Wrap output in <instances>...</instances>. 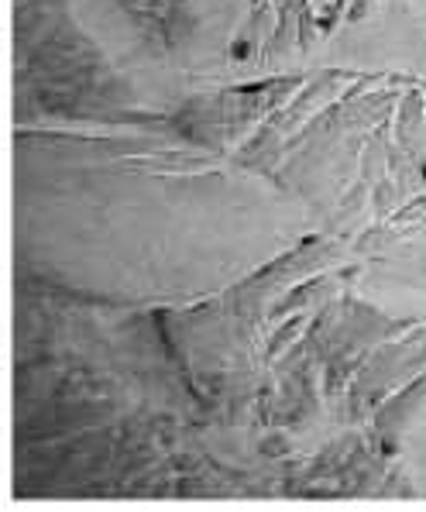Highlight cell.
I'll list each match as a JSON object with an SVG mask.
<instances>
[{
    "label": "cell",
    "mask_w": 426,
    "mask_h": 512,
    "mask_svg": "<svg viewBox=\"0 0 426 512\" xmlns=\"http://www.w3.org/2000/svg\"><path fill=\"white\" fill-rule=\"evenodd\" d=\"M368 4H372V0H351V11H347V18H351V21H358V18H365V11H368Z\"/></svg>",
    "instance_id": "cell-4"
},
{
    "label": "cell",
    "mask_w": 426,
    "mask_h": 512,
    "mask_svg": "<svg viewBox=\"0 0 426 512\" xmlns=\"http://www.w3.org/2000/svg\"><path fill=\"white\" fill-rule=\"evenodd\" d=\"M303 324H306V317H303V313H296V317L289 320V324L282 327L279 334H272V341H268V358H275V354L286 351V344L296 337V330H303Z\"/></svg>",
    "instance_id": "cell-3"
},
{
    "label": "cell",
    "mask_w": 426,
    "mask_h": 512,
    "mask_svg": "<svg viewBox=\"0 0 426 512\" xmlns=\"http://www.w3.org/2000/svg\"><path fill=\"white\" fill-rule=\"evenodd\" d=\"M426 396V378H420V382H413V385H406V389L399 392L392 403H385L382 406V413H378V433L382 437H396V430L406 423V413H409V406H416L420 399Z\"/></svg>",
    "instance_id": "cell-2"
},
{
    "label": "cell",
    "mask_w": 426,
    "mask_h": 512,
    "mask_svg": "<svg viewBox=\"0 0 426 512\" xmlns=\"http://www.w3.org/2000/svg\"><path fill=\"white\" fill-rule=\"evenodd\" d=\"M59 162L49 176L18 162V193L73 200L83 217L18 220V272L55 293L107 306L189 303L275 258L296 224L272 193L231 176L207 148L165 141L25 135Z\"/></svg>",
    "instance_id": "cell-1"
}]
</instances>
